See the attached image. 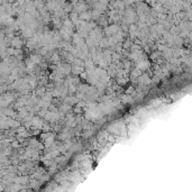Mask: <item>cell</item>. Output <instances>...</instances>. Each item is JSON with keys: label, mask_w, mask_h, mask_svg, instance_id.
<instances>
[{"label": "cell", "mask_w": 192, "mask_h": 192, "mask_svg": "<svg viewBox=\"0 0 192 192\" xmlns=\"http://www.w3.org/2000/svg\"><path fill=\"white\" fill-rule=\"evenodd\" d=\"M148 62L147 61H144V60H140L139 62H138V64H137V69H139L140 71H143V70H146L147 68H148Z\"/></svg>", "instance_id": "obj_1"}, {"label": "cell", "mask_w": 192, "mask_h": 192, "mask_svg": "<svg viewBox=\"0 0 192 192\" xmlns=\"http://www.w3.org/2000/svg\"><path fill=\"white\" fill-rule=\"evenodd\" d=\"M118 29H119V28H118L116 25H114V26H111V27H109V28H108L107 33H108V34H115V33L118 32Z\"/></svg>", "instance_id": "obj_2"}, {"label": "cell", "mask_w": 192, "mask_h": 192, "mask_svg": "<svg viewBox=\"0 0 192 192\" xmlns=\"http://www.w3.org/2000/svg\"><path fill=\"white\" fill-rule=\"evenodd\" d=\"M32 124L34 125V126H35V127H41V126H42V121L39 120L38 118H34V119H33L32 120Z\"/></svg>", "instance_id": "obj_3"}, {"label": "cell", "mask_w": 192, "mask_h": 192, "mask_svg": "<svg viewBox=\"0 0 192 192\" xmlns=\"http://www.w3.org/2000/svg\"><path fill=\"white\" fill-rule=\"evenodd\" d=\"M123 101H124L125 103H127L128 101H130V97H128V96H126V97H124V99H123Z\"/></svg>", "instance_id": "obj_4"}]
</instances>
